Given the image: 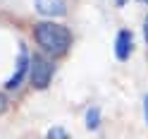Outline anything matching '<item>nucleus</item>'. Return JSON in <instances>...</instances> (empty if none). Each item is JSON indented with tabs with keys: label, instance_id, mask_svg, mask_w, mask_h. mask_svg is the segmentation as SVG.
Listing matches in <instances>:
<instances>
[{
	"label": "nucleus",
	"instance_id": "3",
	"mask_svg": "<svg viewBox=\"0 0 148 139\" xmlns=\"http://www.w3.org/2000/svg\"><path fill=\"white\" fill-rule=\"evenodd\" d=\"M36 10L45 17H60L67 12V5H64V0H34Z\"/></svg>",
	"mask_w": 148,
	"mask_h": 139
},
{
	"label": "nucleus",
	"instance_id": "12",
	"mask_svg": "<svg viewBox=\"0 0 148 139\" xmlns=\"http://www.w3.org/2000/svg\"><path fill=\"white\" fill-rule=\"evenodd\" d=\"M146 3H148V0H146Z\"/></svg>",
	"mask_w": 148,
	"mask_h": 139
},
{
	"label": "nucleus",
	"instance_id": "5",
	"mask_svg": "<svg viewBox=\"0 0 148 139\" xmlns=\"http://www.w3.org/2000/svg\"><path fill=\"white\" fill-rule=\"evenodd\" d=\"M115 53H117V60H127V58H129V53H132V31L122 29V31L117 34Z\"/></svg>",
	"mask_w": 148,
	"mask_h": 139
},
{
	"label": "nucleus",
	"instance_id": "2",
	"mask_svg": "<svg viewBox=\"0 0 148 139\" xmlns=\"http://www.w3.org/2000/svg\"><path fill=\"white\" fill-rule=\"evenodd\" d=\"M29 70H31V82H34L36 89H45L50 84V79H53V65H50V60L36 55V58L31 60Z\"/></svg>",
	"mask_w": 148,
	"mask_h": 139
},
{
	"label": "nucleus",
	"instance_id": "6",
	"mask_svg": "<svg viewBox=\"0 0 148 139\" xmlns=\"http://www.w3.org/2000/svg\"><path fill=\"white\" fill-rule=\"evenodd\" d=\"M100 122V110L98 108H88V113H86V127L88 129H96Z\"/></svg>",
	"mask_w": 148,
	"mask_h": 139
},
{
	"label": "nucleus",
	"instance_id": "7",
	"mask_svg": "<svg viewBox=\"0 0 148 139\" xmlns=\"http://www.w3.org/2000/svg\"><path fill=\"white\" fill-rule=\"evenodd\" d=\"M48 139H69V134L64 132L62 127H53L50 132H48Z\"/></svg>",
	"mask_w": 148,
	"mask_h": 139
},
{
	"label": "nucleus",
	"instance_id": "11",
	"mask_svg": "<svg viewBox=\"0 0 148 139\" xmlns=\"http://www.w3.org/2000/svg\"><path fill=\"white\" fill-rule=\"evenodd\" d=\"M115 3H117V5H124V3H127V0H115Z\"/></svg>",
	"mask_w": 148,
	"mask_h": 139
},
{
	"label": "nucleus",
	"instance_id": "1",
	"mask_svg": "<svg viewBox=\"0 0 148 139\" xmlns=\"http://www.w3.org/2000/svg\"><path fill=\"white\" fill-rule=\"evenodd\" d=\"M34 34H36V41L41 43V48L48 50L50 55H64L72 43L69 29L62 24H55V22H38Z\"/></svg>",
	"mask_w": 148,
	"mask_h": 139
},
{
	"label": "nucleus",
	"instance_id": "10",
	"mask_svg": "<svg viewBox=\"0 0 148 139\" xmlns=\"http://www.w3.org/2000/svg\"><path fill=\"white\" fill-rule=\"evenodd\" d=\"M146 122H148V98H146Z\"/></svg>",
	"mask_w": 148,
	"mask_h": 139
},
{
	"label": "nucleus",
	"instance_id": "9",
	"mask_svg": "<svg viewBox=\"0 0 148 139\" xmlns=\"http://www.w3.org/2000/svg\"><path fill=\"white\" fill-rule=\"evenodd\" d=\"M143 34H146V41H148V17H146V22H143Z\"/></svg>",
	"mask_w": 148,
	"mask_h": 139
},
{
	"label": "nucleus",
	"instance_id": "4",
	"mask_svg": "<svg viewBox=\"0 0 148 139\" xmlns=\"http://www.w3.org/2000/svg\"><path fill=\"white\" fill-rule=\"evenodd\" d=\"M29 72V55H26V50L22 48V53H19V60H17V70H14V75H12V79L7 82V89H17L22 84V79H24V75Z\"/></svg>",
	"mask_w": 148,
	"mask_h": 139
},
{
	"label": "nucleus",
	"instance_id": "8",
	"mask_svg": "<svg viewBox=\"0 0 148 139\" xmlns=\"http://www.w3.org/2000/svg\"><path fill=\"white\" fill-rule=\"evenodd\" d=\"M7 108V98L3 96V94H0V113H3V110Z\"/></svg>",
	"mask_w": 148,
	"mask_h": 139
}]
</instances>
